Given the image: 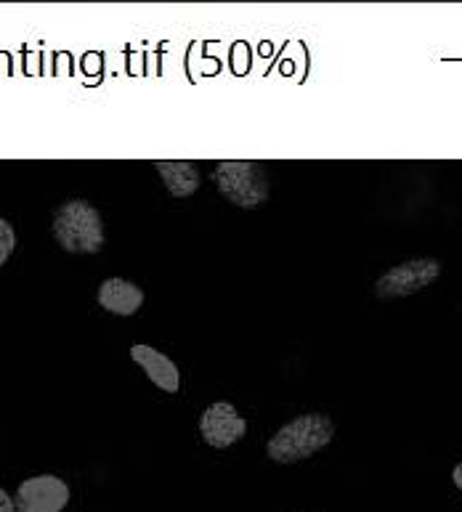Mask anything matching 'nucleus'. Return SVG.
Listing matches in <instances>:
<instances>
[{"label": "nucleus", "mask_w": 462, "mask_h": 512, "mask_svg": "<svg viewBox=\"0 0 462 512\" xmlns=\"http://www.w3.org/2000/svg\"><path fill=\"white\" fill-rule=\"evenodd\" d=\"M332 436H335V422L327 414H301L271 436L266 454L277 465H293V462L314 457L316 451L330 444Z\"/></svg>", "instance_id": "obj_1"}, {"label": "nucleus", "mask_w": 462, "mask_h": 512, "mask_svg": "<svg viewBox=\"0 0 462 512\" xmlns=\"http://www.w3.org/2000/svg\"><path fill=\"white\" fill-rule=\"evenodd\" d=\"M54 239L72 255H96L104 247V221L101 213L85 199H67L54 210Z\"/></svg>", "instance_id": "obj_2"}, {"label": "nucleus", "mask_w": 462, "mask_h": 512, "mask_svg": "<svg viewBox=\"0 0 462 512\" xmlns=\"http://www.w3.org/2000/svg\"><path fill=\"white\" fill-rule=\"evenodd\" d=\"M213 181H216L218 192L229 199L231 205L242 207V210H253L269 202L271 184L269 173L261 162L250 160H224L218 162L213 170Z\"/></svg>", "instance_id": "obj_3"}, {"label": "nucleus", "mask_w": 462, "mask_h": 512, "mask_svg": "<svg viewBox=\"0 0 462 512\" xmlns=\"http://www.w3.org/2000/svg\"><path fill=\"white\" fill-rule=\"evenodd\" d=\"M441 276V263L436 258H412L388 268L375 284V295L383 300L407 298L431 287Z\"/></svg>", "instance_id": "obj_4"}, {"label": "nucleus", "mask_w": 462, "mask_h": 512, "mask_svg": "<svg viewBox=\"0 0 462 512\" xmlns=\"http://www.w3.org/2000/svg\"><path fill=\"white\" fill-rule=\"evenodd\" d=\"M70 502V486L59 475H32L19 483L14 497L16 512H62Z\"/></svg>", "instance_id": "obj_5"}, {"label": "nucleus", "mask_w": 462, "mask_h": 512, "mask_svg": "<svg viewBox=\"0 0 462 512\" xmlns=\"http://www.w3.org/2000/svg\"><path fill=\"white\" fill-rule=\"evenodd\" d=\"M247 433V420L229 401L210 404L200 417V436L210 449H231Z\"/></svg>", "instance_id": "obj_6"}, {"label": "nucleus", "mask_w": 462, "mask_h": 512, "mask_svg": "<svg viewBox=\"0 0 462 512\" xmlns=\"http://www.w3.org/2000/svg\"><path fill=\"white\" fill-rule=\"evenodd\" d=\"M131 359L147 372L154 388L165 390V393H176L178 385H181V375H178V367L173 364V359H168L165 353L152 348V345H133Z\"/></svg>", "instance_id": "obj_7"}, {"label": "nucleus", "mask_w": 462, "mask_h": 512, "mask_svg": "<svg viewBox=\"0 0 462 512\" xmlns=\"http://www.w3.org/2000/svg\"><path fill=\"white\" fill-rule=\"evenodd\" d=\"M99 306L115 316H133L144 306V290L128 279L112 276L99 287Z\"/></svg>", "instance_id": "obj_8"}, {"label": "nucleus", "mask_w": 462, "mask_h": 512, "mask_svg": "<svg viewBox=\"0 0 462 512\" xmlns=\"http://www.w3.org/2000/svg\"><path fill=\"white\" fill-rule=\"evenodd\" d=\"M154 168L160 173L162 184L168 186L170 197L176 199H186L192 197L202 184L200 170L194 162L186 160H157L154 162Z\"/></svg>", "instance_id": "obj_9"}, {"label": "nucleus", "mask_w": 462, "mask_h": 512, "mask_svg": "<svg viewBox=\"0 0 462 512\" xmlns=\"http://www.w3.org/2000/svg\"><path fill=\"white\" fill-rule=\"evenodd\" d=\"M16 247V231L14 226L6 221V218H0V266L6 263L8 258H11V253H14Z\"/></svg>", "instance_id": "obj_10"}, {"label": "nucleus", "mask_w": 462, "mask_h": 512, "mask_svg": "<svg viewBox=\"0 0 462 512\" xmlns=\"http://www.w3.org/2000/svg\"><path fill=\"white\" fill-rule=\"evenodd\" d=\"M0 512H16L14 499L8 497V494L3 489H0Z\"/></svg>", "instance_id": "obj_11"}, {"label": "nucleus", "mask_w": 462, "mask_h": 512, "mask_svg": "<svg viewBox=\"0 0 462 512\" xmlns=\"http://www.w3.org/2000/svg\"><path fill=\"white\" fill-rule=\"evenodd\" d=\"M452 481H455L457 489L462 491V462H460V465L455 467V470H452Z\"/></svg>", "instance_id": "obj_12"}]
</instances>
